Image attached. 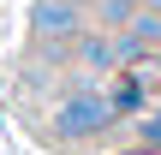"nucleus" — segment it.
<instances>
[{
  "mask_svg": "<svg viewBox=\"0 0 161 155\" xmlns=\"http://www.w3.org/2000/svg\"><path fill=\"white\" fill-rule=\"evenodd\" d=\"M119 113H114V102L102 96V90H72L66 102H60V113H54V131L60 137H96V131H108Z\"/></svg>",
  "mask_w": 161,
  "mask_h": 155,
  "instance_id": "1",
  "label": "nucleus"
},
{
  "mask_svg": "<svg viewBox=\"0 0 161 155\" xmlns=\"http://www.w3.org/2000/svg\"><path fill=\"white\" fill-rule=\"evenodd\" d=\"M30 24H36V36H42V42H78L84 12H78V0H42Z\"/></svg>",
  "mask_w": 161,
  "mask_h": 155,
  "instance_id": "2",
  "label": "nucleus"
},
{
  "mask_svg": "<svg viewBox=\"0 0 161 155\" xmlns=\"http://www.w3.org/2000/svg\"><path fill=\"white\" fill-rule=\"evenodd\" d=\"M78 60L90 72H108V66H125V48L119 36H78Z\"/></svg>",
  "mask_w": 161,
  "mask_h": 155,
  "instance_id": "3",
  "label": "nucleus"
},
{
  "mask_svg": "<svg viewBox=\"0 0 161 155\" xmlns=\"http://www.w3.org/2000/svg\"><path fill=\"white\" fill-rule=\"evenodd\" d=\"M108 102H114V113H143V102H149V66L143 72H125L108 90Z\"/></svg>",
  "mask_w": 161,
  "mask_h": 155,
  "instance_id": "4",
  "label": "nucleus"
},
{
  "mask_svg": "<svg viewBox=\"0 0 161 155\" xmlns=\"http://www.w3.org/2000/svg\"><path fill=\"white\" fill-rule=\"evenodd\" d=\"M125 36H131L137 48H155V42H161V12H155V6H149V12H131Z\"/></svg>",
  "mask_w": 161,
  "mask_h": 155,
  "instance_id": "5",
  "label": "nucleus"
},
{
  "mask_svg": "<svg viewBox=\"0 0 161 155\" xmlns=\"http://www.w3.org/2000/svg\"><path fill=\"white\" fill-rule=\"evenodd\" d=\"M137 137H143L149 149H161V108H143V113H137Z\"/></svg>",
  "mask_w": 161,
  "mask_h": 155,
  "instance_id": "6",
  "label": "nucleus"
},
{
  "mask_svg": "<svg viewBox=\"0 0 161 155\" xmlns=\"http://www.w3.org/2000/svg\"><path fill=\"white\" fill-rule=\"evenodd\" d=\"M137 6H143V0H102V18H108V24H131Z\"/></svg>",
  "mask_w": 161,
  "mask_h": 155,
  "instance_id": "7",
  "label": "nucleus"
},
{
  "mask_svg": "<svg viewBox=\"0 0 161 155\" xmlns=\"http://www.w3.org/2000/svg\"><path fill=\"white\" fill-rule=\"evenodd\" d=\"M125 155H161V149H149V143H137V149H125Z\"/></svg>",
  "mask_w": 161,
  "mask_h": 155,
  "instance_id": "8",
  "label": "nucleus"
},
{
  "mask_svg": "<svg viewBox=\"0 0 161 155\" xmlns=\"http://www.w3.org/2000/svg\"><path fill=\"white\" fill-rule=\"evenodd\" d=\"M149 6H155V12H161V0H149Z\"/></svg>",
  "mask_w": 161,
  "mask_h": 155,
  "instance_id": "9",
  "label": "nucleus"
}]
</instances>
